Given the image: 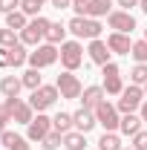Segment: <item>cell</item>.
Segmentation results:
<instances>
[{"instance_id": "35", "label": "cell", "mask_w": 147, "mask_h": 150, "mask_svg": "<svg viewBox=\"0 0 147 150\" xmlns=\"http://www.w3.org/2000/svg\"><path fill=\"white\" fill-rule=\"evenodd\" d=\"M12 121V112H9V107L6 104H0V133L6 130V124Z\"/></svg>"}, {"instance_id": "26", "label": "cell", "mask_w": 147, "mask_h": 150, "mask_svg": "<svg viewBox=\"0 0 147 150\" xmlns=\"http://www.w3.org/2000/svg\"><path fill=\"white\" fill-rule=\"evenodd\" d=\"M124 144H121V139H118V133H107L104 130V136L98 139V150H121Z\"/></svg>"}, {"instance_id": "1", "label": "cell", "mask_w": 147, "mask_h": 150, "mask_svg": "<svg viewBox=\"0 0 147 150\" xmlns=\"http://www.w3.org/2000/svg\"><path fill=\"white\" fill-rule=\"evenodd\" d=\"M49 26H52V20L46 18H32L26 23V29L20 32V43H26V46H40V40H46V32H49Z\"/></svg>"}, {"instance_id": "38", "label": "cell", "mask_w": 147, "mask_h": 150, "mask_svg": "<svg viewBox=\"0 0 147 150\" xmlns=\"http://www.w3.org/2000/svg\"><path fill=\"white\" fill-rule=\"evenodd\" d=\"M90 0H72V9H75V15H81L84 18V6H87Z\"/></svg>"}, {"instance_id": "7", "label": "cell", "mask_w": 147, "mask_h": 150, "mask_svg": "<svg viewBox=\"0 0 147 150\" xmlns=\"http://www.w3.org/2000/svg\"><path fill=\"white\" fill-rule=\"evenodd\" d=\"M55 87H58V93H61V98H66V101H75V98H81V93H84L78 75H72V72H61L55 78Z\"/></svg>"}, {"instance_id": "10", "label": "cell", "mask_w": 147, "mask_h": 150, "mask_svg": "<svg viewBox=\"0 0 147 150\" xmlns=\"http://www.w3.org/2000/svg\"><path fill=\"white\" fill-rule=\"evenodd\" d=\"M3 104L9 107V112H12V121H15V124H29V121L35 118L32 104H29V101H23V98H6Z\"/></svg>"}, {"instance_id": "28", "label": "cell", "mask_w": 147, "mask_h": 150, "mask_svg": "<svg viewBox=\"0 0 147 150\" xmlns=\"http://www.w3.org/2000/svg\"><path fill=\"white\" fill-rule=\"evenodd\" d=\"M43 3H49V0H20V12L29 15V18H37V12L43 9Z\"/></svg>"}, {"instance_id": "4", "label": "cell", "mask_w": 147, "mask_h": 150, "mask_svg": "<svg viewBox=\"0 0 147 150\" xmlns=\"http://www.w3.org/2000/svg\"><path fill=\"white\" fill-rule=\"evenodd\" d=\"M61 64H64L66 72H75L84 64V46L78 40H64L61 43Z\"/></svg>"}, {"instance_id": "37", "label": "cell", "mask_w": 147, "mask_h": 150, "mask_svg": "<svg viewBox=\"0 0 147 150\" xmlns=\"http://www.w3.org/2000/svg\"><path fill=\"white\" fill-rule=\"evenodd\" d=\"M115 3H118V9H124V12H130V9H133V6H139L141 0H115Z\"/></svg>"}, {"instance_id": "33", "label": "cell", "mask_w": 147, "mask_h": 150, "mask_svg": "<svg viewBox=\"0 0 147 150\" xmlns=\"http://www.w3.org/2000/svg\"><path fill=\"white\" fill-rule=\"evenodd\" d=\"M133 139V144L130 147H136V150H147V130H139L136 136H130Z\"/></svg>"}, {"instance_id": "44", "label": "cell", "mask_w": 147, "mask_h": 150, "mask_svg": "<svg viewBox=\"0 0 147 150\" xmlns=\"http://www.w3.org/2000/svg\"><path fill=\"white\" fill-rule=\"evenodd\" d=\"M144 40H147V26H144Z\"/></svg>"}, {"instance_id": "43", "label": "cell", "mask_w": 147, "mask_h": 150, "mask_svg": "<svg viewBox=\"0 0 147 150\" xmlns=\"http://www.w3.org/2000/svg\"><path fill=\"white\" fill-rule=\"evenodd\" d=\"M121 150H136V147H121Z\"/></svg>"}, {"instance_id": "3", "label": "cell", "mask_w": 147, "mask_h": 150, "mask_svg": "<svg viewBox=\"0 0 147 150\" xmlns=\"http://www.w3.org/2000/svg\"><path fill=\"white\" fill-rule=\"evenodd\" d=\"M58 98H61V93H58L55 84H43V87L32 90V95H29V104H32V110H35V112H43V110H49Z\"/></svg>"}, {"instance_id": "19", "label": "cell", "mask_w": 147, "mask_h": 150, "mask_svg": "<svg viewBox=\"0 0 147 150\" xmlns=\"http://www.w3.org/2000/svg\"><path fill=\"white\" fill-rule=\"evenodd\" d=\"M141 124H144V118H141L139 112H127V115H121V124H118V130L124 133V136H136V133L141 130Z\"/></svg>"}, {"instance_id": "23", "label": "cell", "mask_w": 147, "mask_h": 150, "mask_svg": "<svg viewBox=\"0 0 147 150\" xmlns=\"http://www.w3.org/2000/svg\"><path fill=\"white\" fill-rule=\"evenodd\" d=\"M26 23H29V15H23L20 9L6 15V26H9V29H15V32H23V29H26Z\"/></svg>"}, {"instance_id": "32", "label": "cell", "mask_w": 147, "mask_h": 150, "mask_svg": "<svg viewBox=\"0 0 147 150\" xmlns=\"http://www.w3.org/2000/svg\"><path fill=\"white\" fill-rule=\"evenodd\" d=\"M18 40H20V38L15 35V29H9V26H3V29H0V46H6V49H9V46H15Z\"/></svg>"}, {"instance_id": "9", "label": "cell", "mask_w": 147, "mask_h": 150, "mask_svg": "<svg viewBox=\"0 0 147 150\" xmlns=\"http://www.w3.org/2000/svg\"><path fill=\"white\" fill-rule=\"evenodd\" d=\"M52 130H55V127H52V118H49V115H43V112H37V118H32V121L26 124V139L40 144V142H43Z\"/></svg>"}, {"instance_id": "29", "label": "cell", "mask_w": 147, "mask_h": 150, "mask_svg": "<svg viewBox=\"0 0 147 150\" xmlns=\"http://www.w3.org/2000/svg\"><path fill=\"white\" fill-rule=\"evenodd\" d=\"M130 81H133L136 87H144L147 84V64H136V67L130 69Z\"/></svg>"}, {"instance_id": "2", "label": "cell", "mask_w": 147, "mask_h": 150, "mask_svg": "<svg viewBox=\"0 0 147 150\" xmlns=\"http://www.w3.org/2000/svg\"><path fill=\"white\" fill-rule=\"evenodd\" d=\"M58 58H61V46L55 43H40L35 46V52H29V67L32 69H46V67H52Z\"/></svg>"}, {"instance_id": "8", "label": "cell", "mask_w": 147, "mask_h": 150, "mask_svg": "<svg viewBox=\"0 0 147 150\" xmlns=\"http://www.w3.org/2000/svg\"><path fill=\"white\" fill-rule=\"evenodd\" d=\"M101 75H104V90H107V95H121L124 93V81H121V69H118V64H104L101 67Z\"/></svg>"}, {"instance_id": "12", "label": "cell", "mask_w": 147, "mask_h": 150, "mask_svg": "<svg viewBox=\"0 0 147 150\" xmlns=\"http://www.w3.org/2000/svg\"><path fill=\"white\" fill-rule=\"evenodd\" d=\"M87 55H90L92 64H98V67H104V64H110V46H107V40H101V38H95L90 40V46H87Z\"/></svg>"}, {"instance_id": "11", "label": "cell", "mask_w": 147, "mask_h": 150, "mask_svg": "<svg viewBox=\"0 0 147 150\" xmlns=\"http://www.w3.org/2000/svg\"><path fill=\"white\" fill-rule=\"evenodd\" d=\"M107 23H110L112 32H124V35H130V32L136 29L133 12H124V9H112L110 15H107Z\"/></svg>"}, {"instance_id": "21", "label": "cell", "mask_w": 147, "mask_h": 150, "mask_svg": "<svg viewBox=\"0 0 147 150\" xmlns=\"http://www.w3.org/2000/svg\"><path fill=\"white\" fill-rule=\"evenodd\" d=\"M9 58H12V67H23V64H29V52H26V43H15V46H9Z\"/></svg>"}, {"instance_id": "24", "label": "cell", "mask_w": 147, "mask_h": 150, "mask_svg": "<svg viewBox=\"0 0 147 150\" xmlns=\"http://www.w3.org/2000/svg\"><path fill=\"white\" fill-rule=\"evenodd\" d=\"M52 127H55L58 133H69V130H75L72 112H58L55 118H52Z\"/></svg>"}, {"instance_id": "40", "label": "cell", "mask_w": 147, "mask_h": 150, "mask_svg": "<svg viewBox=\"0 0 147 150\" xmlns=\"http://www.w3.org/2000/svg\"><path fill=\"white\" fill-rule=\"evenodd\" d=\"M139 115H141V118H144V124H147V98H144V104H141V107H139Z\"/></svg>"}, {"instance_id": "25", "label": "cell", "mask_w": 147, "mask_h": 150, "mask_svg": "<svg viewBox=\"0 0 147 150\" xmlns=\"http://www.w3.org/2000/svg\"><path fill=\"white\" fill-rule=\"evenodd\" d=\"M20 78H23V87H26V90H37V87H43V75H40V69H32V67H29Z\"/></svg>"}, {"instance_id": "6", "label": "cell", "mask_w": 147, "mask_h": 150, "mask_svg": "<svg viewBox=\"0 0 147 150\" xmlns=\"http://www.w3.org/2000/svg\"><path fill=\"white\" fill-rule=\"evenodd\" d=\"M144 104V90L141 87H136V84H130V87H124V93H121V98H118V112L121 115H127V112H139V107Z\"/></svg>"}, {"instance_id": "39", "label": "cell", "mask_w": 147, "mask_h": 150, "mask_svg": "<svg viewBox=\"0 0 147 150\" xmlns=\"http://www.w3.org/2000/svg\"><path fill=\"white\" fill-rule=\"evenodd\" d=\"M49 3H52L55 9H69V6H72V0H49Z\"/></svg>"}, {"instance_id": "41", "label": "cell", "mask_w": 147, "mask_h": 150, "mask_svg": "<svg viewBox=\"0 0 147 150\" xmlns=\"http://www.w3.org/2000/svg\"><path fill=\"white\" fill-rule=\"evenodd\" d=\"M139 9H141V12L147 15V0H141V3H139Z\"/></svg>"}, {"instance_id": "30", "label": "cell", "mask_w": 147, "mask_h": 150, "mask_svg": "<svg viewBox=\"0 0 147 150\" xmlns=\"http://www.w3.org/2000/svg\"><path fill=\"white\" fill-rule=\"evenodd\" d=\"M130 55L136 58V64H147V40H133V49H130Z\"/></svg>"}, {"instance_id": "36", "label": "cell", "mask_w": 147, "mask_h": 150, "mask_svg": "<svg viewBox=\"0 0 147 150\" xmlns=\"http://www.w3.org/2000/svg\"><path fill=\"white\" fill-rule=\"evenodd\" d=\"M6 67H12V58H9L6 46H0V69H6Z\"/></svg>"}, {"instance_id": "42", "label": "cell", "mask_w": 147, "mask_h": 150, "mask_svg": "<svg viewBox=\"0 0 147 150\" xmlns=\"http://www.w3.org/2000/svg\"><path fill=\"white\" fill-rule=\"evenodd\" d=\"M141 90H144V98H147V84H144V87H141Z\"/></svg>"}, {"instance_id": "17", "label": "cell", "mask_w": 147, "mask_h": 150, "mask_svg": "<svg viewBox=\"0 0 147 150\" xmlns=\"http://www.w3.org/2000/svg\"><path fill=\"white\" fill-rule=\"evenodd\" d=\"M0 142L6 144V150H32V144H29L26 136H18V133H12V130L0 133Z\"/></svg>"}, {"instance_id": "27", "label": "cell", "mask_w": 147, "mask_h": 150, "mask_svg": "<svg viewBox=\"0 0 147 150\" xmlns=\"http://www.w3.org/2000/svg\"><path fill=\"white\" fill-rule=\"evenodd\" d=\"M66 29H69V32H72V35L78 38V40H81V38L87 35V18H81V15H75V18L69 20V23H66Z\"/></svg>"}, {"instance_id": "5", "label": "cell", "mask_w": 147, "mask_h": 150, "mask_svg": "<svg viewBox=\"0 0 147 150\" xmlns=\"http://www.w3.org/2000/svg\"><path fill=\"white\" fill-rule=\"evenodd\" d=\"M95 118H98V124H101L107 133H115V130H118V124H121V112H118V107L110 104L107 98L95 107Z\"/></svg>"}, {"instance_id": "31", "label": "cell", "mask_w": 147, "mask_h": 150, "mask_svg": "<svg viewBox=\"0 0 147 150\" xmlns=\"http://www.w3.org/2000/svg\"><path fill=\"white\" fill-rule=\"evenodd\" d=\"M40 144H43V150H58L61 144H64V133L52 130L49 136H46V139H43V142H40Z\"/></svg>"}, {"instance_id": "22", "label": "cell", "mask_w": 147, "mask_h": 150, "mask_svg": "<svg viewBox=\"0 0 147 150\" xmlns=\"http://www.w3.org/2000/svg\"><path fill=\"white\" fill-rule=\"evenodd\" d=\"M66 32H69V29H66L64 23H52V26H49V32H46V43H55V46H61V43L66 40Z\"/></svg>"}, {"instance_id": "18", "label": "cell", "mask_w": 147, "mask_h": 150, "mask_svg": "<svg viewBox=\"0 0 147 150\" xmlns=\"http://www.w3.org/2000/svg\"><path fill=\"white\" fill-rule=\"evenodd\" d=\"M20 90H23V78H18V75H3L0 78V93L6 98H18Z\"/></svg>"}, {"instance_id": "34", "label": "cell", "mask_w": 147, "mask_h": 150, "mask_svg": "<svg viewBox=\"0 0 147 150\" xmlns=\"http://www.w3.org/2000/svg\"><path fill=\"white\" fill-rule=\"evenodd\" d=\"M20 9V0H0V12L9 15V12H18Z\"/></svg>"}, {"instance_id": "15", "label": "cell", "mask_w": 147, "mask_h": 150, "mask_svg": "<svg viewBox=\"0 0 147 150\" xmlns=\"http://www.w3.org/2000/svg\"><path fill=\"white\" fill-rule=\"evenodd\" d=\"M104 98H107V90H104V87H98V84H92V87H87V90L81 93V101H84L81 107H87V110H95V107H98Z\"/></svg>"}, {"instance_id": "20", "label": "cell", "mask_w": 147, "mask_h": 150, "mask_svg": "<svg viewBox=\"0 0 147 150\" xmlns=\"http://www.w3.org/2000/svg\"><path fill=\"white\" fill-rule=\"evenodd\" d=\"M64 147L66 150H84L87 147V133H81V130L64 133Z\"/></svg>"}, {"instance_id": "13", "label": "cell", "mask_w": 147, "mask_h": 150, "mask_svg": "<svg viewBox=\"0 0 147 150\" xmlns=\"http://www.w3.org/2000/svg\"><path fill=\"white\" fill-rule=\"evenodd\" d=\"M72 121H75V130L81 133H90L95 124H98V118H95V110H87V107H81V110L72 112Z\"/></svg>"}, {"instance_id": "14", "label": "cell", "mask_w": 147, "mask_h": 150, "mask_svg": "<svg viewBox=\"0 0 147 150\" xmlns=\"http://www.w3.org/2000/svg\"><path fill=\"white\" fill-rule=\"evenodd\" d=\"M107 46H110V52H115V55H130L133 40H130V35H124V32H110Z\"/></svg>"}, {"instance_id": "16", "label": "cell", "mask_w": 147, "mask_h": 150, "mask_svg": "<svg viewBox=\"0 0 147 150\" xmlns=\"http://www.w3.org/2000/svg\"><path fill=\"white\" fill-rule=\"evenodd\" d=\"M112 12V0H90L87 6H84V18H107Z\"/></svg>"}]
</instances>
